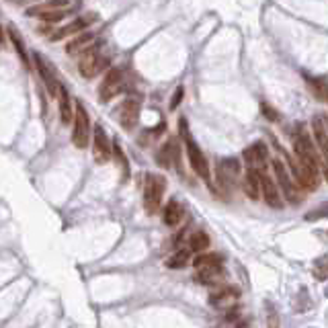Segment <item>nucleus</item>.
Here are the masks:
<instances>
[{
    "instance_id": "obj_1",
    "label": "nucleus",
    "mask_w": 328,
    "mask_h": 328,
    "mask_svg": "<svg viewBox=\"0 0 328 328\" xmlns=\"http://www.w3.org/2000/svg\"><path fill=\"white\" fill-rule=\"evenodd\" d=\"M291 142H293V152H295V160L299 167H303L306 171L310 173H316L320 175V169H322V162H320V154H318V148H316V142L310 139V133L299 125L295 129V133L291 135Z\"/></svg>"
},
{
    "instance_id": "obj_2",
    "label": "nucleus",
    "mask_w": 328,
    "mask_h": 328,
    "mask_svg": "<svg viewBox=\"0 0 328 328\" xmlns=\"http://www.w3.org/2000/svg\"><path fill=\"white\" fill-rule=\"evenodd\" d=\"M181 125V137L185 142V148H187V156H189V164L191 169L195 171V175H199V179H203L209 187H212V173H209V162L205 158V154L201 152V148L197 146V142L193 139L191 131H189V125L185 119L179 121Z\"/></svg>"
},
{
    "instance_id": "obj_3",
    "label": "nucleus",
    "mask_w": 328,
    "mask_h": 328,
    "mask_svg": "<svg viewBox=\"0 0 328 328\" xmlns=\"http://www.w3.org/2000/svg\"><path fill=\"white\" fill-rule=\"evenodd\" d=\"M195 265V281L201 285H214L224 275V261L220 254H201L193 261Z\"/></svg>"
},
{
    "instance_id": "obj_4",
    "label": "nucleus",
    "mask_w": 328,
    "mask_h": 328,
    "mask_svg": "<svg viewBox=\"0 0 328 328\" xmlns=\"http://www.w3.org/2000/svg\"><path fill=\"white\" fill-rule=\"evenodd\" d=\"M271 167H273V173H275V177H277V185H279V189H281V195H283L289 203H293V205L301 203L303 195H301L299 185H297V181L293 179V175H289L285 162L279 160V158H275V160H271Z\"/></svg>"
},
{
    "instance_id": "obj_5",
    "label": "nucleus",
    "mask_w": 328,
    "mask_h": 328,
    "mask_svg": "<svg viewBox=\"0 0 328 328\" xmlns=\"http://www.w3.org/2000/svg\"><path fill=\"white\" fill-rule=\"evenodd\" d=\"M167 191V181H164L160 175L148 173L146 181H144V209L154 216L158 214L160 205H162V195Z\"/></svg>"
},
{
    "instance_id": "obj_6",
    "label": "nucleus",
    "mask_w": 328,
    "mask_h": 328,
    "mask_svg": "<svg viewBox=\"0 0 328 328\" xmlns=\"http://www.w3.org/2000/svg\"><path fill=\"white\" fill-rule=\"evenodd\" d=\"M216 179L224 191H234L242 181V164L236 158H222L216 167Z\"/></svg>"
},
{
    "instance_id": "obj_7",
    "label": "nucleus",
    "mask_w": 328,
    "mask_h": 328,
    "mask_svg": "<svg viewBox=\"0 0 328 328\" xmlns=\"http://www.w3.org/2000/svg\"><path fill=\"white\" fill-rule=\"evenodd\" d=\"M90 117H88V111L86 107L76 101L74 105V129H72V144L78 148V150H86L88 144H90Z\"/></svg>"
},
{
    "instance_id": "obj_8",
    "label": "nucleus",
    "mask_w": 328,
    "mask_h": 328,
    "mask_svg": "<svg viewBox=\"0 0 328 328\" xmlns=\"http://www.w3.org/2000/svg\"><path fill=\"white\" fill-rule=\"evenodd\" d=\"M76 3H66V0H54V3H41L37 7H31L27 11L29 17H39L48 23H56L68 15V11L76 9Z\"/></svg>"
},
{
    "instance_id": "obj_9",
    "label": "nucleus",
    "mask_w": 328,
    "mask_h": 328,
    "mask_svg": "<svg viewBox=\"0 0 328 328\" xmlns=\"http://www.w3.org/2000/svg\"><path fill=\"white\" fill-rule=\"evenodd\" d=\"M312 133L316 148L320 152V162H322V175L328 183V119L324 115H314L312 119Z\"/></svg>"
},
{
    "instance_id": "obj_10",
    "label": "nucleus",
    "mask_w": 328,
    "mask_h": 328,
    "mask_svg": "<svg viewBox=\"0 0 328 328\" xmlns=\"http://www.w3.org/2000/svg\"><path fill=\"white\" fill-rule=\"evenodd\" d=\"M109 66V58L105 54H101V48H92L88 50L86 54H82L80 62H78V72L84 76V78H97L105 68Z\"/></svg>"
},
{
    "instance_id": "obj_11",
    "label": "nucleus",
    "mask_w": 328,
    "mask_h": 328,
    "mask_svg": "<svg viewBox=\"0 0 328 328\" xmlns=\"http://www.w3.org/2000/svg\"><path fill=\"white\" fill-rule=\"evenodd\" d=\"M139 113H142L139 97H127L115 109V117H117V121L121 123L123 129H133L139 121Z\"/></svg>"
},
{
    "instance_id": "obj_12",
    "label": "nucleus",
    "mask_w": 328,
    "mask_h": 328,
    "mask_svg": "<svg viewBox=\"0 0 328 328\" xmlns=\"http://www.w3.org/2000/svg\"><path fill=\"white\" fill-rule=\"evenodd\" d=\"M125 84H127L125 72H123L121 68H111V70L105 74V78H103V82H101V86H99V97H101V101H103V103H109L113 97H117V95L125 88Z\"/></svg>"
},
{
    "instance_id": "obj_13",
    "label": "nucleus",
    "mask_w": 328,
    "mask_h": 328,
    "mask_svg": "<svg viewBox=\"0 0 328 328\" xmlns=\"http://www.w3.org/2000/svg\"><path fill=\"white\" fill-rule=\"evenodd\" d=\"M35 66H37V72H39V76H41V80H43V84H45L50 97H56V99H58L60 88H62L64 84L58 80V74H56L52 62L45 60L41 54H35Z\"/></svg>"
},
{
    "instance_id": "obj_14",
    "label": "nucleus",
    "mask_w": 328,
    "mask_h": 328,
    "mask_svg": "<svg viewBox=\"0 0 328 328\" xmlns=\"http://www.w3.org/2000/svg\"><path fill=\"white\" fill-rule=\"evenodd\" d=\"M113 150L111 148V142L105 133V127L103 125H97L95 131H92V156H95V162L97 164H107L113 156Z\"/></svg>"
},
{
    "instance_id": "obj_15",
    "label": "nucleus",
    "mask_w": 328,
    "mask_h": 328,
    "mask_svg": "<svg viewBox=\"0 0 328 328\" xmlns=\"http://www.w3.org/2000/svg\"><path fill=\"white\" fill-rule=\"evenodd\" d=\"M242 158H244V167L246 169H259V171H267V162H269V150L263 142H254L250 144L244 152H242Z\"/></svg>"
},
{
    "instance_id": "obj_16",
    "label": "nucleus",
    "mask_w": 328,
    "mask_h": 328,
    "mask_svg": "<svg viewBox=\"0 0 328 328\" xmlns=\"http://www.w3.org/2000/svg\"><path fill=\"white\" fill-rule=\"evenodd\" d=\"M95 21H97V15H95V13H86V15L78 17V19H74L72 23L56 29V33L50 35V39H52V41H60V39H64V37H68V35H72V33H84L86 27H90Z\"/></svg>"
},
{
    "instance_id": "obj_17",
    "label": "nucleus",
    "mask_w": 328,
    "mask_h": 328,
    "mask_svg": "<svg viewBox=\"0 0 328 328\" xmlns=\"http://www.w3.org/2000/svg\"><path fill=\"white\" fill-rule=\"evenodd\" d=\"M238 297H240V289L236 285H224V287H218L209 295V303L218 310H230V308H234Z\"/></svg>"
},
{
    "instance_id": "obj_18",
    "label": "nucleus",
    "mask_w": 328,
    "mask_h": 328,
    "mask_svg": "<svg viewBox=\"0 0 328 328\" xmlns=\"http://www.w3.org/2000/svg\"><path fill=\"white\" fill-rule=\"evenodd\" d=\"M263 179V199L271 209H283V199H281V189L277 185V181H273V177L263 171L261 175Z\"/></svg>"
},
{
    "instance_id": "obj_19",
    "label": "nucleus",
    "mask_w": 328,
    "mask_h": 328,
    "mask_svg": "<svg viewBox=\"0 0 328 328\" xmlns=\"http://www.w3.org/2000/svg\"><path fill=\"white\" fill-rule=\"evenodd\" d=\"M263 171L259 169H246L244 171V179H242V189L250 199H259L263 195V179H261Z\"/></svg>"
},
{
    "instance_id": "obj_20",
    "label": "nucleus",
    "mask_w": 328,
    "mask_h": 328,
    "mask_svg": "<svg viewBox=\"0 0 328 328\" xmlns=\"http://www.w3.org/2000/svg\"><path fill=\"white\" fill-rule=\"evenodd\" d=\"M306 86L310 88V92L314 95L316 101L320 103H328V78L324 76H312V74H303Z\"/></svg>"
},
{
    "instance_id": "obj_21",
    "label": "nucleus",
    "mask_w": 328,
    "mask_h": 328,
    "mask_svg": "<svg viewBox=\"0 0 328 328\" xmlns=\"http://www.w3.org/2000/svg\"><path fill=\"white\" fill-rule=\"evenodd\" d=\"M183 216H185V209H183V205L177 199H171L167 205H164V209H162V220H164V224L171 226V228L179 226Z\"/></svg>"
},
{
    "instance_id": "obj_22",
    "label": "nucleus",
    "mask_w": 328,
    "mask_h": 328,
    "mask_svg": "<svg viewBox=\"0 0 328 328\" xmlns=\"http://www.w3.org/2000/svg\"><path fill=\"white\" fill-rule=\"evenodd\" d=\"M95 39H97V35L95 33H88V31H84L82 35H78L74 41H70L68 43V48H66V52L70 54V56H76V54H86L88 50H92L95 48Z\"/></svg>"
},
{
    "instance_id": "obj_23",
    "label": "nucleus",
    "mask_w": 328,
    "mask_h": 328,
    "mask_svg": "<svg viewBox=\"0 0 328 328\" xmlns=\"http://www.w3.org/2000/svg\"><path fill=\"white\" fill-rule=\"evenodd\" d=\"M58 101H60V119H62L64 125H68L70 121H74V109H72V101H70V95H68L66 86L60 88Z\"/></svg>"
},
{
    "instance_id": "obj_24",
    "label": "nucleus",
    "mask_w": 328,
    "mask_h": 328,
    "mask_svg": "<svg viewBox=\"0 0 328 328\" xmlns=\"http://www.w3.org/2000/svg\"><path fill=\"white\" fill-rule=\"evenodd\" d=\"M9 35H11V41H13L15 50H17V54H19L21 62L25 64V68H27V70H31V60H29V56H27V50H25V43H23V39H21L19 31H17L15 27H9Z\"/></svg>"
},
{
    "instance_id": "obj_25",
    "label": "nucleus",
    "mask_w": 328,
    "mask_h": 328,
    "mask_svg": "<svg viewBox=\"0 0 328 328\" xmlns=\"http://www.w3.org/2000/svg\"><path fill=\"white\" fill-rule=\"evenodd\" d=\"M189 263H191V248H185V250H177L167 261V267L169 269H185Z\"/></svg>"
},
{
    "instance_id": "obj_26",
    "label": "nucleus",
    "mask_w": 328,
    "mask_h": 328,
    "mask_svg": "<svg viewBox=\"0 0 328 328\" xmlns=\"http://www.w3.org/2000/svg\"><path fill=\"white\" fill-rule=\"evenodd\" d=\"M209 246V236L203 232V230H197L195 234H191V238H189V248L193 250V252H201V250H205Z\"/></svg>"
},
{
    "instance_id": "obj_27",
    "label": "nucleus",
    "mask_w": 328,
    "mask_h": 328,
    "mask_svg": "<svg viewBox=\"0 0 328 328\" xmlns=\"http://www.w3.org/2000/svg\"><path fill=\"white\" fill-rule=\"evenodd\" d=\"M312 273H314V277H316L318 281H328V254H324V256H320V259L314 261Z\"/></svg>"
},
{
    "instance_id": "obj_28",
    "label": "nucleus",
    "mask_w": 328,
    "mask_h": 328,
    "mask_svg": "<svg viewBox=\"0 0 328 328\" xmlns=\"http://www.w3.org/2000/svg\"><path fill=\"white\" fill-rule=\"evenodd\" d=\"M324 218H328V201L322 203V205H318L316 209H312L310 214L303 216L306 222H318V220H324Z\"/></svg>"
},
{
    "instance_id": "obj_29",
    "label": "nucleus",
    "mask_w": 328,
    "mask_h": 328,
    "mask_svg": "<svg viewBox=\"0 0 328 328\" xmlns=\"http://www.w3.org/2000/svg\"><path fill=\"white\" fill-rule=\"evenodd\" d=\"M267 326L269 328H279V318H277V312L273 310L271 303H267Z\"/></svg>"
},
{
    "instance_id": "obj_30",
    "label": "nucleus",
    "mask_w": 328,
    "mask_h": 328,
    "mask_svg": "<svg viewBox=\"0 0 328 328\" xmlns=\"http://www.w3.org/2000/svg\"><path fill=\"white\" fill-rule=\"evenodd\" d=\"M183 95H185V88H183V86H179V88L175 90V95H173V101H171V109H177V107H179V103L183 101Z\"/></svg>"
},
{
    "instance_id": "obj_31",
    "label": "nucleus",
    "mask_w": 328,
    "mask_h": 328,
    "mask_svg": "<svg viewBox=\"0 0 328 328\" xmlns=\"http://www.w3.org/2000/svg\"><path fill=\"white\" fill-rule=\"evenodd\" d=\"M263 111H265V115H267L271 121H277V119H279V113H277V111H273V109H269L267 105H263Z\"/></svg>"
},
{
    "instance_id": "obj_32",
    "label": "nucleus",
    "mask_w": 328,
    "mask_h": 328,
    "mask_svg": "<svg viewBox=\"0 0 328 328\" xmlns=\"http://www.w3.org/2000/svg\"><path fill=\"white\" fill-rule=\"evenodd\" d=\"M234 326H236V328H250V326H248V320H240V322H236Z\"/></svg>"
}]
</instances>
